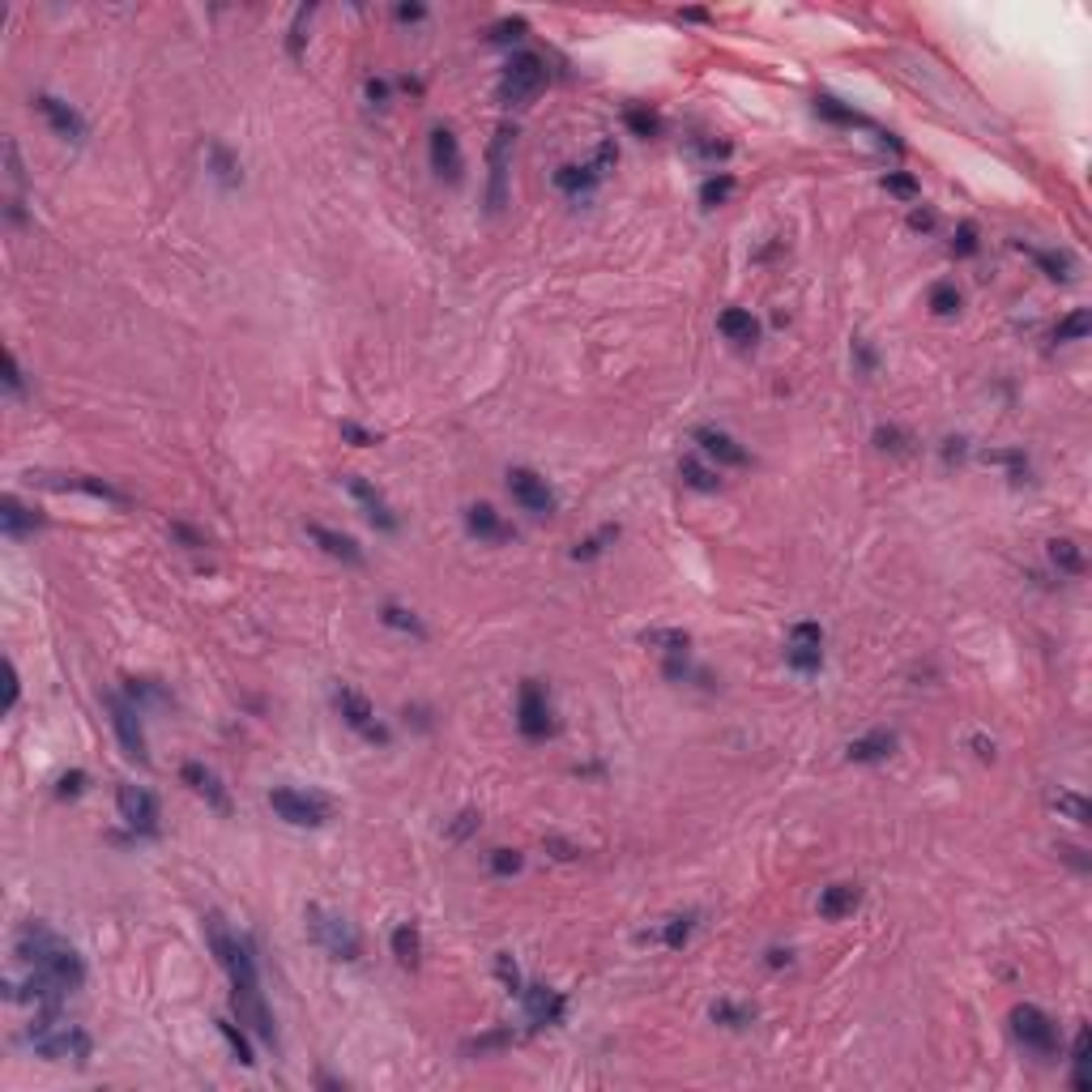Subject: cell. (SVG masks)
Returning a JSON list of instances; mask_svg holds the SVG:
<instances>
[{
    "mask_svg": "<svg viewBox=\"0 0 1092 1092\" xmlns=\"http://www.w3.org/2000/svg\"><path fill=\"white\" fill-rule=\"evenodd\" d=\"M854 909H857L854 883H833V888H824V897H819V918L841 921V918H849Z\"/></svg>",
    "mask_w": 1092,
    "mask_h": 1092,
    "instance_id": "cell-20",
    "label": "cell"
},
{
    "mask_svg": "<svg viewBox=\"0 0 1092 1092\" xmlns=\"http://www.w3.org/2000/svg\"><path fill=\"white\" fill-rule=\"evenodd\" d=\"M269 807L286 819V824H295V828H316V824H324L329 819V802L324 798H316V793H299V790H274L269 793Z\"/></svg>",
    "mask_w": 1092,
    "mask_h": 1092,
    "instance_id": "cell-6",
    "label": "cell"
},
{
    "mask_svg": "<svg viewBox=\"0 0 1092 1092\" xmlns=\"http://www.w3.org/2000/svg\"><path fill=\"white\" fill-rule=\"evenodd\" d=\"M734 193V175H717V179H705V188H700V201H705L708 210L713 205H721L726 196Z\"/></svg>",
    "mask_w": 1092,
    "mask_h": 1092,
    "instance_id": "cell-39",
    "label": "cell"
},
{
    "mask_svg": "<svg viewBox=\"0 0 1092 1092\" xmlns=\"http://www.w3.org/2000/svg\"><path fill=\"white\" fill-rule=\"evenodd\" d=\"M342 435H346V440H355L359 449H363V444H371V435H367L363 427H355V423H346V427H342Z\"/></svg>",
    "mask_w": 1092,
    "mask_h": 1092,
    "instance_id": "cell-53",
    "label": "cell"
},
{
    "mask_svg": "<svg viewBox=\"0 0 1092 1092\" xmlns=\"http://www.w3.org/2000/svg\"><path fill=\"white\" fill-rule=\"evenodd\" d=\"M108 713H111V726H116V738H120L124 755H129V760H137V764H150V751H146V729H141L137 708H132L129 700H120V696H108Z\"/></svg>",
    "mask_w": 1092,
    "mask_h": 1092,
    "instance_id": "cell-7",
    "label": "cell"
},
{
    "mask_svg": "<svg viewBox=\"0 0 1092 1092\" xmlns=\"http://www.w3.org/2000/svg\"><path fill=\"white\" fill-rule=\"evenodd\" d=\"M26 1037H30V1046L39 1049L44 1058H52V1063H86L90 1058V1032L82 1024H73V1020H65V1016H56V1007H39L35 1011V1024L26 1028Z\"/></svg>",
    "mask_w": 1092,
    "mask_h": 1092,
    "instance_id": "cell-2",
    "label": "cell"
},
{
    "mask_svg": "<svg viewBox=\"0 0 1092 1092\" xmlns=\"http://www.w3.org/2000/svg\"><path fill=\"white\" fill-rule=\"evenodd\" d=\"M1011 1032H1016V1041H1020L1024 1049H1032V1054H1046L1049 1058V1054L1058 1049V1028H1054V1020L1032 1003L1011 1007Z\"/></svg>",
    "mask_w": 1092,
    "mask_h": 1092,
    "instance_id": "cell-5",
    "label": "cell"
},
{
    "mask_svg": "<svg viewBox=\"0 0 1092 1092\" xmlns=\"http://www.w3.org/2000/svg\"><path fill=\"white\" fill-rule=\"evenodd\" d=\"M525 1011H530L534 1024H559L563 1020V999H559V990H551V985H534L525 994Z\"/></svg>",
    "mask_w": 1092,
    "mask_h": 1092,
    "instance_id": "cell-18",
    "label": "cell"
},
{
    "mask_svg": "<svg viewBox=\"0 0 1092 1092\" xmlns=\"http://www.w3.org/2000/svg\"><path fill=\"white\" fill-rule=\"evenodd\" d=\"M875 444H879V449L900 452V449H905V431H897V427H879V431H875Z\"/></svg>",
    "mask_w": 1092,
    "mask_h": 1092,
    "instance_id": "cell-47",
    "label": "cell"
},
{
    "mask_svg": "<svg viewBox=\"0 0 1092 1092\" xmlns=\"http://www.w3.org/2000/svg\"><path fill=\"white\" fill-rule=\"evenodd\" d=\"M495 973H499V982L508 985V990H521V973H516V964H513V956H508V952H499V956H495Z\"/></svg>",
    "mask_w": 1092,
    "mask_h": 1092,
    "instance_id": "cell-44",
    "label": "cell"
},
{
    "mask_svg": "<svg viewBox=\"0 0 1092 1092\" xmlns=\"http://www.w3.org/2000/svg\"><path fill=\"white\" fill-rule=\"evenodd\" d=\"M418 952H423L418 930H414V926H397V930H393V956H397V964L414 968V964H418Z\"/></svg>",
    "mask_w": 1092,
    "mask_h": 1092,
    "instance_id": "cell-29",
    "label": "cell"
},
{
    "mask_svg": "<svg viewBox=\"0 0 1092 1092\" xmlns=\"http://www.w3.org/2000/svg\"><path fill=\"white\" fill-rule=\"evenodd\" d=\"M717 329L726 333L729 342H738V346H751L755 338H760V324H755V316H751V312H743V307H726V312H721V321H717Z\"/></svg>",
    "mask_w": 1092,
    "mask_h": 1092,
    "instance_id": "cell-23",
    "label": "cell"
},
{
    "mask_svg": "<svg viewBox=\"0 0 1092 1092\" xmlns=\"http://www.w3.org/2000/svg\"><path fill=\"white\" fill-rule=\"evenodd\" d=\"M892 747H897V734L875 729V734H866V738H854V743H849V760H857V764H875V760H888V755H892Z\"/></svg>",
    "mask_w": 1092,
    "mask_h": 1092,
    "instance_id": "cell-22",
    "label": "cell"
},
{
    "mask_svg": "<svg viewBox=\"0 0 1092 1092\" xmlns=\"http://www.w3.org/2000/svg\"><path fill=\"white\" fill-rule=\"evenodd\" d=\"M385 623H388V627H402V632L423 636V623L414 619V615H406V610H397V606H385Z\"/></svg>",
    "mask_w": 1092,
    "mask_h": 1092,
    "instance_id": "cell-42",
    "label": "cell"
},
{
    "mask_svg": "<svg viewBox=\"0 0 1092 1092\" xmlns=\"http://www.w3.org/2000/svg\"><path fill=\"white\" fill-rule=\"evenodd\" d=\"M930 307L939 312V316H952L956 307H960V291L952 286V282H935L930 286Z\"/></svg>",
    "mask_w": 1092,
    "mask_h": 1092,
    "instance_id": "cell-35",
    "label": "cell"
},
{
    "mask_svg": "<svg viewBox=\"0 0 1092 1092\" xmlns=\"http://www.w3.org/2000/svg\"><path fill=\"white\" fill-rule=\"evenodd\" d=\"M679 474H683V482H687V487H696V491H717V482H721V478H717V474H713V470H705V466H700L696 457H683V466H679Z\"/></svg>",
    "mask_w": 1092,
    "mask_h": 1092,
    "instance_id": "cell-32",
    "label": "cell"
},
{
    "mask_svg": "<svg viewBox=\"0 0 1092 1092\" xmlns=\"http://www.w3.org/2000/svg\"><path fill=\"white\" fill-rule=\"evenodd\" d=\"M1071 1063H1075V1088L1088 1092V1028L1075 1032V1046H1071Z\"/></svg>",
    "mask_w": 1092,
    "mask_h": 1092,
    "instance_id": "cell-33",
    "label": "cell"
},
{
    "mask_svg": "<svg viewBox=\"0 0 1092 1092\" xmlns=\"http://www.w3.org/2000/svg\"><path fill=\"white\" fill-rule=\"evenodd\" d=\"M39 525H44V521L30 513V508H22L13 495H4V499H0V530H4L9 538H26L30 530H39Z\"/></svg>",
    "mask_w": 1092,
    "mask_h": 1092,
    "instance_id": "cell-21",
    "label": "cell"
},
{
    "mask_svg": "<svg viewBox=\"0 0 1092 1092\" xmlns=\"http://www.w3.org/2000/svg\"><path fill=\"white\" fill-rule=\"evenodd\" d=\"M555 184L563 188V193L580 196V193H589V188L598 184V167H559V171H555Z\"/></svg>",
    "mask_w": 1092,
    "mask_h": 1092,
    "instance_id": "cell-28",
    "label": "cell"
},
{
    "mask_svg": "<svg viewBox=\"0 0 1092 1092\" xmlns=\"http://www.w3.org/2000/svg\"><path fill=\"white\" fill-rule=\"evenodd\" d=\"M623 120H627V129L636 132V137H658V132H662V120H658L653 111L627 108V116H623Z\"/></svg>",
    "mask_w": 1092,
    "mask_h": 1092,
    "instance_id": "cell-37",
    "label": "cell"
},
{
    "mask_svg": "<svg viewBox=\"0 0 1092 1092\" xmlns=\"http://www.w3.org/2000/svg\"><path fill=\"white\" fill-rule=\"evenodd\" d=\"M649 649H662V653H674V658H683L687 644H691V636L687 632H679V627H653V632H644L641 636Z\"/></svg>",
    "mask_w": 1092,
    "mask_h": 1092,
    "instance_id": "cell-26",
    "label": "cell"
},
{
    "mask_svg": "<svg viewBox=\"0 0 1092 1092\" xmlns=\"http://www.w3.org/2000/svg\"><path fill=\"white\" fill-rule=\"evenodd\" d=\"M508 491L516 495V504L534 516H551L555 513V495L546 487V478H538L534 470H508Z\"/></svg>",
    "mask_w": 1092,
    "mask_h": 1092,
    "instance_id": "cell-8",
    "label": "cell"
},
{
    "mask_svg": "<svg viewBox=\"0 0 1092 1092\" xmlns=\"http://www.w3.org/2000/svg\"><path fill=\"white\" fill-rule=\"evenodd\" d=\"M1049 807L1063 815V819H1071V824H1088V802H1084L1080 793H1071V790L1049 793Z\"/></svg>",
    "mask_w": 1092,
    "mask_h": 1092,
    "instance_id": "cell-30",
    "label": "cell"
},
{
    "mask_svg": "<svg viewBox=\"0 0 1092 1092\" xmlns=\"http://www.w3.org/2000/svg\"><path fill=\"white\" fill-rule=\"evenodd\" d=\"M883 184H888V188H892L897 196H918V184H913L909 175H900V171H892L888 179H883Z\"/></svg>",
    "mask_w": 1092,
    "mask_h": 1092,
    "instance_id": "cell-48",
    "label": "cell"
},
{
    "mask_svg": "<svg viewBox=\"0 0 1092 1092\" xmlns=\"http://www.w3.org/2000/svg\"><path fill=\"white\" fill-rule=\"evenodd\" d=\"M824 632H819V623H793L790 632V649H785V658H790V666H798V670H819V662H824Z\"/></svg>",
    "mask_w": 1092,
    "mask_h": 1092,
    "instance_id": "cell-10",
    "label": "cell"
},
{
    "mask_svg": "<svg viewBox=\"0 0 1092 1092\" xmlns=\"http://www.w3.org/2000/svg\"><path fill=\"white\" fill-rule=\"evenodd\" d=\"M307 930H312V939L321 943L333 960H359V952H363L355 926L342 913H329L321 905H307Z\"/></svg>",
    "mask_w": 1092,
    "mask_h": 1092,
    "instance_id": "cell-3",
    "label": "cell"
},
{
    "mask_svg": "<svg viewBox=\"0 0 1092 1092\" xmlns=\"http://www.w3.org/2000/svg\"><path fill=\"white\" fill-rule=\"evenodd\" d=\"M116 807H120V819L137 828V833H154L158 828V798L141 785H120L116 793Z\"/></svg>",
    "mask_w": 1092,
    "mask_h": 1092,
    "instance_id": "cell-9",
    "label": "cell"
},
{
    "mask_svg": "<svg viewBox=\"0 0 1092 1092\" xmlns=\"http://www.w3.org/2000/svg\"><path fill=\"white\" fill-rule=\"evenodd\" d=\"M542 86H546V65H542V56H534V52H516L513 60L504 65V77H499L504 103L521 108V103H530Z\"/></svg>",
    "mask_w": 1092,
    "mask_h": 1092,
    "instance_id": "cell-4",
    "label": "cell"
},
{
    "mask_svg": "<svg viewBox=\"0 0 1092 1092\" xmlns=\"http://www.w3.org/2000/svg\"><path fill=\"white\" fill-rule=\"evenodd\" d=\"M815 111H819V116H828V120H836V124H866L862 116H854L849 108H841V103H836V99H828V94H824V99H815Z\"/></svg>",
    "mask_w": 1092,
    "mask_h": 1092,
    "instance_id": "cell-40",
    "label": "cell"
},
{
    "mask_svg": "<svg viewBox=\"0 0 1092 1092\" xmlns=\"http://www.w3.org/2000/svg\"><path fill=\"white\" fill-rule=\"evenodd\" d=\"M179 777L193 785L214 811H231V798H227V790H222V781H218V772L214 769H205V764H184L179 769Z\"/></svg>",
    "mask_w": 1092,
    "mask_h": 1092,
    "instance_id": "cell-14",
    "label": "cell"
},
{
    "mask_svg": "<svg viewBox=\"0 0 1092 1092\" xmlns=\"http://www.w3.org/2000/svg\"><path fill=\"white\" fill-rule=\"evenodd\" d=\"M1049 559H1054L1058 572H1071V577L1084 572V555H1080V546H1075L1071 538H1054V542H1049Z\"/></svg>",
    "mask_w": 1092,
    "mask_h": 1092,
    "instance_id": "cell-27",
    "label": "cell"
},
{
    "mask_svg": "<svg viewBox=\"0 0 1092 1092\" xmlns=\"http://www.w3.org/2000/svg\"><path fill=\"white\" fill-rule=\"evenodd\" d=\"M338 708H342V717H346V726H355L359 734H367L371 743H385L388 734L380 726H376V717H371V705H367L363 696L359 691H350V687H342L338 691Z\"/></svg>",
    "mask_w": 1092,
    "mask_h": 1092,
    "instance_id": "cell-13",
    "label": "cell"
},
{
    "mask_svg": "<svg viewBox=\"0 0 1092 1092\" xmlns=\"http://www.w3.org/2000/svg\"><path fill=\"white\" fill-rule=\"evenodd\" d=\"M508 141H513V129H499V132H495V146H491V210H499V201H504V167H508Z\"/></svg>",
    "mask_w": 1092,
    "mask_h": 1092,
    "instance_id": "cell-25",
    "label": "cell"
},
{
    "mask_svg": "<svg viewBox=\"0 0 1092 1092\" xmlns=\"http://www.w3.org/2000/svg\"><path fill=\"white\" fill-rule=\"evenodd\" d=\"M210 158H214L218 179H227V184H231V179H235V163H231V154L222 150V146H214V150H210Z\"/></svg>",
    "mask_w": 1092,
    "mask_h": 1092,
    "instance_id": "cell-46",
    "label": "cell"
},
{
    "mask_svg": "<svg viewBox=\"0 0 1092 1092\" xmlns=\"http://www.w3.org/2000/svg\"><path fill=\"white\" fill-rule=\"evenodd\" d=\"M1088 324H1092L1088 307H1075V312H1071L1067 321H1058V324H1054V342H1080V338L1088 333Z\"/></svg>",
    "mask_w": 1092,
    "mask_h": 1092,
    "instance_id": "cell-31",
    "label": "cell"
},
{
    "mask_svg": "<svg viewBox=\"0 0 1092 1092\" xmlns=\"http://www.w3.org/2000/svg\"><path fill=\"white\" fill-rule=\"evenodd\" d=\"M423 13H427L423 4H397V18H402V22H418Z\"/></svg>",
    "mask_w": 1092,
    "mask_h": 1092,
    "instance_id": "cell-51",
    "label": "cell"
},
{
    "mask_svg": "<svg viewBox=\"0 0 1092 1092\" xmlns=\"http://www.w3.org/2000/svg\"><path fill=\"white\" fill-rule=\"evenodd\" d=\"M1032 260L1046 269V278H1054V282H1067L1071 278V260L1058 257V252H1032Z\"/></svg>",
    "mask_w": 1092,
    "mask_h": 1092,
    "instance_id": "cell-41",
    "label": "cell"
},
{
    "mask_svg": "<svg viewBox=\"0 0 1092 1092\" xmlns=\"http://www.w3.org/2000/svg\"><path fill=\"white\" fill-rule=\"evenodd\" d=\"M82 790H86V772H65V777H60V793H65V798L68 793H82Z\"/></svg>",
    "mask_w": 1092,
    "mask_h": 1092,
    "instance_id": "cell-49",
    "label": "cell"
},
{
    "mask_svg": "<svg viewBox=\"0 0 1092 1092\" xmlns=\"http://www.w3.org/2000/svg\"><path fill=\"white\" fill-rule=\"evenodd\" d=\"M13 705H18V670L9 666V696H4V713H13Z\"/></svg>",
    "mask_w": 1092,
    "mask_h": 1092,
    "instance_id": "cell-52",
    "label": "cell"
},
{
    "mask_svg": "<svg viewBox=\"0 0 1092 1092\" xmlns=\"http://www.w3.org/2000/svg\"><path fill=\"white\" fill-rule=\"evenodd\" d=\"M4 367H9V376H4V380H9V388H13V393H18V388H22V367H18V359H13V355H9V363H4Z\"/></svg>",
    "mask_w": 1092,
    "mask_h": 1092,
    "instance_id": "cell-54",
    "label": "cell"
},
{
    "mask_svg": "<svg viewBox=\"0 0 1092 1092\" xmlns=\"http://www.w3.org/2000/svg\"><path fill=\"white\" fill-rule=\"evenodd\" d=\"M13 952H18V960L30 964L35 973L52 977L56 985H65L68 994L82 990V982H86V964H82V956H77L52 926H44V921H26L22 930H18V939H13Z\"/></svg>",
    "mask_w": 1092,
    "mask_h": 1092,
    "instance_id": "cell-1",
    "label": "cell"
},
{
    "mask_svg": "<svg viewBox=\"0 0 1092 1092\" xmlns=\"http://www.w3.org/2000/svg\"><path fill=\"white\" fill-rule=\"evenodd\" d=\"M491 871L495 875H516V871H521V854H516V849H495Z\"/></svg>",
    "mask_w": 1092,
    "mask_h": 1092,
    "instance_id": "cell-43",
    "label": "cell"
},
{
    "mask_svg": "<svg viewBox=\"0 0 1092 1092\" xmlns=\"http://www.w3.org/2000/svg\"><path fill=\"white\" fill-rule=\"evenodd\" d=\"M696 444L708 452V457H717L721 466H747V452L738 449L734 440H729L726 431L717 427H696Z\"/></svg>",
    "mask_w": 1092,
    "mask_h": 1092,
    "instance_id": "cell-16",
    "label": "cell"
},
{
    "mask_svg": "<svg viewBox=\"0 0 1092 1092\" xmlns=\"http://www.w3.org/2000/svg\"><path fill=\"white\" fill-rule=\"evenodd\" d=\"M466 530H470L474 538H482V542H504V538L513 534V530L499 521V513H495L491 504H474V508H466Z\"/></svg>",
    "mask_w": 1092,
    "mask_h": 1092,
    "instance_id": "cell-17",
    "label": "cell"
},
{
    "mask_svg": "<svg viewBox=\"0 0 1092 1092\" xmlns=\"http://www.w3.org/2000/svg\"><path fill=\"white\" fill-rule=\"evenodd\" d=\"M952 252H956V257H973V252H977V231H973L968 222L956 231V239H952Z\"/></svg>",
    "mask_w": 1092,
    "mask_h": 1092,
    "instance_id": "cell-45",
    "label": "cell"
},
{
    "mask_svg": "<svg viewBox=\"0 0 1092 1092\" xmlns=\"http://www.w3.org/2000/svg\"><path fill=\"white\" fill-rule=\"evenodd\" d=\"M691 930H696V918L691 913H683V918H670L662 930V943L666 947H683L687 939H691Z\"/></svg>",
    "mask_w": 1092,
    "mask_h": 1092,
    "instance_id": "cell-38",
    "label": "cell"
},
{
    "mask_svg": "<svg viewBox=\"0 0 1092 1092\" xmlns=\"http://www.w3.org/2000/svg\"><path fill=\"white\" fill-rule=\"evenodd\" d=\"M521 734L525 738H546L551 734V705H546V696H542V687L538 683H525L521 687Z\"/></svg>",
    "mask_w": 1092,
    "mask_h": 1092,
    "instance_id": "cell-11",
    "label": "cell"
},
{
    "mask_svg": "<svg viewBox=\"0 0 1092 1092\" xmlns=\"http://www.w3.org/2000/svg\"><path fill=\"white\" fill-rule=\"evenodd\" d=\"M307 534H312V542H321L324 555L342 559V563H363V551L355 546V538L338 534V530H324V525H307Z\"/></svg>",
    "mask_w": 1092,
    "mask_h": 1092,
    "instance_id": "cell-19",
    "label": "cell"
},
{
    "mask_svg": "<svg viewBox=\"0 0 1092 1092\" xmlns=\"http://www.w3.org/2000/svg\"><path fill=\"white\" fill-rule=\"evenodd\" d=\"M713 1020L726 1028H747L751 1020H755V1011L751 1007H738V1003H713Z\"/></svg>",
    "mask_w": 1092,
    "mask_h": 1092,
    "instance_id": "cell-34",
    "label": "cell"
},
{
    "mask_svg": "<svg viewBox=\"0 0 1092 1092\" xmlns=\"http://www.w3.org/2000/svg\"><path fill=\"white\" fill-rule=\"evenodd\" d=\"M35 108L44 111V120L56 129V137H65V141H82L86 137V124H82V116L68 108V103H60L56 94H39L35 99Z\"/></svg>",
    "mask_w": 1092,
    "mask_h": 1092,
    "instance_id": "cell-12",
    "label": "cell"
},
{
    "mask_svg": "<svg viewBox=\"0 0 1092 1092\" xmlns=\"http://www.w3.org/2000/svg\"><path fill=\"white\" fill-rule=\"evenodd\" d=\"M431 167L449 179H461V146L449 129H435L431 132Z\"/></svg>",
    "mask_w": 1092,
    "mask_h": 1092,
    "instance_id": "cell-15",
    "label": "cell"
},
{
    "mask_svg": "<svg viewBox=\"0 0 1092 1092\" xmlns=\"http://www.w3.org/2000/svg\"><path fill=\"white\" fill-rule=\"evenodd\" d=\"M546 849H551L555 857H563V862L580 854V849H572V845H568V841H559V836H546Z\"/></svg>",
    "mask_w": 1092,
    "mask_h": 1092,
    "instance_id": "cell-50",
    "label": "cell"
},
{
    "mask_svg": "<svg viewBox=\"0 0 1092 1092\" xmlns=\"http://www.w3.org/2000/svg\"><path fill=\"white\" fill-rule=\"evenodd\" d=\"M218 1032H222V1037L231 1041V1049H235V1058H239V1063H243V1067H252V1063H257V1058H252V1046H248V1037H243V1032H239V1028L231 1024L227 1016L218 1020Z\"/></svg>",
    "mask_w": 1092,
    "mask_h": 1092,
    "instance_id": "cell-36",
    "label": "cell"
},
{
    "mask_svg": "<svg viewBox=\"0 0 1092 1092\" xmlns=\"http://www.w3.org/2000/svg\"><path fill=\"white\" fill-rule=\"evenodd\" d=\"M346 487H350V495H355V499L363 504L367 516H371V521H376L380 530H393V525H397V521H393V513H388V504L380 499V491H371L363 478H346Z\"/></svg>",
    "mask_w": 1092,
    "mask_h": 1092,
    "instance_id": "cell-24",
    "label": "cell"
}]
</instances>
